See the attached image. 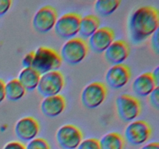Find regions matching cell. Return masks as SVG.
<instances>
[{
  "label": "cell",
  "mask_w": 159,
  "mask_h": 149,
  "mask_svg": "<svg viewBox=\"0 0 159 149\" xmlns=\"http://www.w3.org/2000/svg\"><path fill=\"white\" fill-rule=\"evenodd\" d=\"M107 96V86L99 82H93L87 85L81 93V102L87 109L100 106Z\"/></svg>",
  "instance_id": "6"
},
{
  "label": "cell",
  "mask_w": 159,
  "mask_h": 149,
  "mask_svg": "<svg viewBox=\"0 0 159 149\" xmlns=\"http://www.w3.org/2000/svg\"><path fill=\"white\" fill-rule=\"evenodd\" d=\"M55 138L61 149H77L83 140V134L76 126L65 124L57 129Z\"/></svg>",
  "instance_id": "9"
},
{
  "label": "cell",
  "mask_w": 159,
  "mask_h": 149,
  "mask_svg": "<svg viewBox=\"0 0 159 149\" xmlns=\"http://www.w3.org/2000/svg\"><path fill=\"white\" fill-rule=\"evenodd\" d=\"M33 61H34V51H31V52L27 53L22 60V65L23 68H32Z\"/></svg>",
  "instance_id": "25"
},
{
  "label": "cell",
  "mask_w": 159,
  "mask_h": 149,
  "mask_svg": "<svg viewBox=\"0 0 159 149\" xmlns=\"http://www.w3.org/2000/svg\"><path fill=\"white\" fill-rule=\"evenodd\" d=\"M159 26L158 10L154 6H144L132 12L128 20V32L131 42L139 44L152 37Z\"/></svg>",
  "instance_id": "1"
},
{
  "label": "cell",
  "mask_w": 159,
  "mask_h": 149,
  "mask_svg": "<svg viewBox=\"0 0 159 149\" xmlns=\"http://www.w3.org/2000/svg\"><path fill=\"white\" fill-rule=\"evenodd\" d=\"M61 65L60 54L53 48L41 46L34 51L32 68L40 75L50 71H58Z\"/></svg>",
  "instance_id": "2"
},
{
  "label": "cell",
  "mask_w": 159,
  "mask_h": 149,
  "mask_svg": "<svg viewBox=\"0 0 159 149\" xmlns=\"http://www.w3.org/2000/svg\"><path fill=\"white\" fill-rule=\"evenodd\" d=\"M66 107L65 97L61 94L43 98L40 103V110L45 116L54 118L60 116Z\"/></svg>",
  "instance_id": "15"
},
{
  "label": "cell",
  "mask_w": 159,
  "mask_h": 149,
  "mask_svg": "<svg viewBox=\"0 0 159 149\" xmlns=\"http://www.w3.org/2000/svg\"><path fill=\"white\" fill-rule=\"evenodd\" d=\"M158 87L151 72H144L138 75L132 84V90L137 96L146 97Z\"/></svg>",
  "instance_id": "16"
},
{
  "label": "cell",
  "mask_w": 159,
  "mask_h": 149,
  "mask_svg": "<svg viewBox=\"0 0 159 149\" xmlns=\"http://www.w3.org/2000/svg\"><path fill=\"white\" fill-rule=\"evenodd\" d=\"M152 130L148 123L144 120H134L130 122L124 130V138L133 146H139L150 139Z\"/></svg>",
  "instance_id": "8"
},
{
  "label": "cell",
  "mask_w": 159,
  "mask_h": 149,
  "mask_svg": "<svg viewBox=\"0 0 159 149\" xmlns=\"http://www.w3.org/2000/svg\"><path fill=\"white\" fill-rule=\"evenodd\" d=\"M151 73H152V78H153V79L155 80V83H156V85L158 86L159 85V67H157V68Z\"/></svg>",
  "instance_id": "31"
},
{
  "label": "cell",
  "mask_w": 159,
  "mask_h": 149,
  "mask_svg": "<svg viewBox=\"0 0 159 149\" xmlns=\"http://www.w3.org/2000/svg\"><path fill=\"white\" fill-rule=\"evenodd\" d=\"M40 76L41 75L33 68H25L19 73L17 79L26 91H33L37 89Z\"/></svg>",
  "instance_id": "17"
},
{
  "label": "cell",
  "mask_w": 159,
  "mask_h": 149,
  "mask_svg": "<svg viewBox=\"0 0 159 149\" xmlns=\"http://www.w3.org/2000/svg\"><path fill=\"white\" fill-rule=\"evenodd\" d=\"M5 83L4 81L0 79V103L6 99V92H5Z\"/></svg>",
  "instance_id": "29"
},
{
  "label": "cell",
  "mask_w": 159,
  "mask_h": 149,
  "mask_svg": "<svg viewBox=\"0 0 159 149\" xmlns=\"http://www.w3.org/2000/svg\"><path fill=\"white\" fill-rule=\"evenodd\" d=\"M65 85V76L61 71H50L41 74L37 90L43 98L54 96L60 94Z\"/></svg>",
  "instance_id": "4"
},
{
  "label": "cell",
  "mask_w": 159,
  "mask_h": 149,
  "mask_svg": "<svg viewBox=\"0 0 159 149\" xmlns=\"http://www.w3.org/2000/svg\"><path fill=\"white\" fill-rule=\"evenodd\" d=\"M152 46L154 51H155L157 54H158V30H157L156 32L152 36Z\"/></svg>",
  "instance_id": "28"
},
{
  "label": "cell",
  "mask_w": 159,
  "mask_h": 149,
  "mask_svg": "<svg viewBox=\"0 0 159 149\" xmlns=\"http://www.w3.org/2000/svg\"><path fill=\"white\" fill-rule=\"evenodd\" d=\"M89 47L85 40L74 37L66 40L61 49L60 57L62 62L70 65L80 64L86 57Z\"/></svg>",
  "instance_id": "3"
},
{
  "label": "cell",
  "mask_w": 159,
  "mask_h": 149,
  "mask_svg": "<svg viewBox=\"0 0 159 149\" xmlns=\"http://www.w3.org/2000/svg\"><path fill=\"white\" fill-rule=\"evenodd\" d=\"M100 149H124V139L116 132H110L99 140Z\"/></svg>",
  "instance_id": "20"
},
{
  "label": "cell",
  "mask_w": 159,
  "mask_h": 149,
  "mask_svg": "<svg viewBox=\"0 0 159 149\" xmlns=\"http://www.w3.org/2000/svg\"><path fill=\"white\" fill-rule=\"evenodd\" d=\"M81 16L76 12H68L57 18L54 25L56 35L64 40H70L79 34Z\"/></svg>",
  "instance_id": "7"
},
{
  "label": "cell",
  "mask_w": 159,
  "mask_h": 149,
  "mask_svg": "<svg viewBox=\"0 0 159 149\" xmlns=\"http://www.w3.org/2000/svg\"><path fill=\"white\" fill-rule=\"evenodd\" d=\"M120 5L119 0H98L94 4V10L101 16L112 15Z\"/></svg>",
  "instance_id": "21"
},
{
  "label": "cell",
  "mask_w": 159,
  "mask_h": 149,
  "mask_svg": "<svg viewBox=\"0 0 159 149\" xmlns=\"http://www.w3.org/2000/svg\"><path fill=\"white\" fill-rule=\"evenodd\" d=\"M6 99L12 102H16L20 100L26 94V89L20 84L17 79H12L9 80L5 85Z\"/></svg>",
  "instance_id": "19"
},
{
  "label": "cell",
  "mask_w": 159,
  "mask_h": 149,
  "mask_svg": "<svg viewBox=\"0 0 159 149\" xmlns=\"http://www.w3.org/2000/svg\"><path fill=\"white\" fill-rule=\"evenodd\" d=\"M115 40V33L108 26L99 27L88 40V47L96 54L104 53Z\"/></svg>",
  "instance_id": "11"
},
{
  "label": "cell",
  "mask_w": 159,
  "mask_h": 149,
  "mask_svg": "<svg viewBox=\"0 0 159 149\" xmlns=\"http://www.w3.org/2000/svg\"><path fill=\"white\" fill-rule=\"evenodd\" d=\"M12 6V1L10 0H0V17L7 13Z\"/></svg>",
  "instance_id": "26"
},
{
  "label": "cell",
  "mask_w": 159,
  "mask_h": 149,
  "mask_svg": "<svg viewBox=\"0 0 159 149\" xmlns=\"http://www.w3.org/2000/svg\"><path fill=\"white\" fill-rule=\"evenodd\" d=\"M3 149H26V146L20 141H9L3 147Z\"/></svg>",
  "instance_id": "27"
},
{
  "label": "cell",
  "mask_w": 159,
  "mask_h": 149,
  "mask_svg": "<svg viewBox=\"0 0 159 149\" xmlns=\"http://www.w3.org/2000/svg\"><path fill=\"white\" fill-rule=\"evenodd\" d=\"M57 18V12L54 7L51 6H43L34 14L32 26L37 32L46 34L54 29Z\"/></svg>",
  "instance_id": "10"
},
{
  "label": "cell",
  "mask_w": 159,
  "mask_h": 149,
  "mask_svg": "<svg viewBox=\"0 0 159 149\" xmlns=\"http://www.w3.org/2000/svg\"><path fill=\"white\" fill-rule=\"evenodd\" d=\"M130 54L128 43L122 40H115L104 52V57L109 64L117 65L124 64Z\"/></svg>",
  "instance_id": "14"
},
{
  "label": "cell",
  "mask_w": 159,
  "mask_h": 149,
  "mask_svg": "<svg viewBox=\"0 0 159 149\" xmlns=\"http://www.w3.org/2000/svg\"><path fill=\"white\" fill-rule=\"evenodd\" d=\"M100 27V21L99 18L94 15H87L82 17L79 25V34L80 38L89 39L99 28Z\"/></svg>",
  "instance_id": "18"
},
{
  "label": "cell",
  "mask_w": 159,
  "mask_h": 149,
  "mask_svg": "<svg viewBox=\"0 0 159 149\" xmlns=\"http://www.w3.org/2000/svg\"><path fill=\"white\" fill-rule=\"evenodd\" d=\"M141 149H159V144L158 142H151L144 144Z\"/></svg>",
  "instance_id": "30"
},
{
  "label": "cell",
  "mask_w": 159,
  "mask_h": 149,
  "mask_svg": "<svg viewBox=\"0 0 159 149\" xmlns=\"http://www.w3.org/2000/svg\"><path fill=\"white\" fill-rule=\"evenodd\" d=\"M130 68L124 64L113 65L107 70L105 81L107 85L113 89H120L125 86L130 79Z\"/></svg>",
  "instance_id": "13"
},
{
  "label": "cell",
  "mask_w": 159,
  "mask_h": 149,
  "mask_svg": "<svg viewBox=\"0 0 159 149\" xmlns=\"http://www.w3.org/2000/svg\"><path fill=\"white\" fill-rule=\"evenodd\" d=\"M26 149H51V147L46 140L41 138H36L28 142Z\"/></svg>",
  "instance_id": "22"
},
{
  "label": "cell",
  "mask_w": 159,
  "mask_h": 149,
  "mask_svg": "<svg viewBox=\"0 0 159 149\" xmlns=\"http://www.w3.org/2000/svg\"><path fill=\"white\" fill-rule=\"evenodd\" d=\"M77 149H100L99 140L96 138H87L82 140Z\"/></svg>",
  "instance_id": "23"
},
{
  "label": "cell",
  "mask_w": 159,
  "mask_h": 149,
  "mask_svg": "<svg viewBox=\"0 0 159 149\" xmlns=\"http://www.w3.org/2000/svg\"><path fill=\"white\" fill-rule=\"evenodd\" d=\"M158 93H159V87H156L155 90H153L152 93L148 96L149 102L152 106L153 108L155 110H158L159 108V99H158Z\"/></svg>",
  "instance_id": "24"
},
{
  "label": "cell",
  "mask_w": 159,
  "mask_h": 149,
  "mask_svg": "<svg viewBox=\"0 0 159 149\" xmlns=\"http://www.w3.org/2000/svg\"><path fill=\"white\" fill-rule=\"evenodd\" d=\"M14 131L19 140L28 143L37 138L40 132V124L33 116H24L16 123Z\"/></svg>",
  "instance_id": "12"
},
{
  "label": "cell",
  "mask_w": 159,
  "mask_h": 149,
  "mask_svg": "<svg viewBox=\"0 0 159 149\" xmlns=\"http://www.w3.org/2000/svg\"><path fill=\"white\" fill-rule=\"evenodd\" d=\"M118 116L124 122H132L141 113V104L139 99L129 94H122L116 99Z\"/></svg>",
  "instance_id": "5"
}]
</instances>
